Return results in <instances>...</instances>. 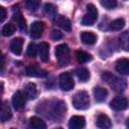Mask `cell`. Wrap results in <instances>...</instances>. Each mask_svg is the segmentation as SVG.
I'll list each match as a JSON object with an SVG mask.
<instances>
[{
	"mask_svg": "<svg viewBox=\"0 0 129 129\" xmlns=\"http://www.w3.org/2000/svg\"><path fill=\"white\" fill-rule=\"evenodd\" d=\"M102 79L116 92H123L126 89V81L124 79L116 77L110 72H104L102 74Z\"/></svg>",
	"mask_w": 129,
	"mask_h": 129,
	"instance_id": "cell-1",
	"label": "cell"
},
{
	"mask_svg": "<svg viewBox=\"0 0 129 129\" xmlns=\"http://www.w3.org/2000/svg\"><path fill=\"white\" fill-rule=\"evenodd\" d=\"M55 56L60 67H66L71 60V51L67 44L62 43L55 47Z\"/></svg>",
	"mask_w": 129,
	"mask_h": 129,
	"instance_id": "cell-2",
	"label": "cell"
},
{
	"mask_svg": "<svg viewBox=\"0 0 129 129\" xmlns=\"http://www.w3.org/2000/svg\"><path fill=\"white\" fill-rule=\"evenodd\" d=\"M73 106L78 110H85L90 106V98L87 92L80 91L73 98Z\"/></svg>",
	"mask_w": 129,
	"mask_h": 129,
	"instance_id": "cell-3",
	"label": "cell"
},
{
	"mask_svg": "<svg viewBox=\"0 0 129 129\" xmlns=\"http://www.w3.org/2000/svg\"><path fill=\"white\" fill-rule=\"evenodd\" d=\"M98 18V10L93 4H88L87 5V13L84 15L82 19V24L86 26H91L93 25Z\"/></svg>",
	"mask_w": 129,
	"mask_h": 129,
	"instance_id": "cell-4",
	"label": "cell"
},
{
	"mask_svg": "<svg viewBox=\"0 0 129 129\" xmlns=\"http://www.w3.org/2000/svg\"><path fill=\"white\" fill-rule=\"evenodd\" d=\"M75 81L70 72H64L59 76V87L62 91H70L74 88Z\"/></svg>",
	"mask_w": 129,
	"mask_h": 129,
	"instance_id": "cell-5",
	"label": "cell"
},
{
	"mask_svg": "<svg viewBox=\"0 0 129 129\" xmlns=\"http://www.w3.org/2000/svg\"><path fill=\"white\" fill-rule=\"evenodd\" d=\"M25 73L28 77H34V78H44L47 76L46 71L42 70L37 64H30L26 67Z\"/></svg>",
	"mask_w": 129,
	"mask_h": 129,
	"instance_id": "cell-6",
	"label": "cell"
},
{
	"mask_svg": "<svg viewBox=\"0 0 129 129\" xmlns=\"http://www.w3.org/2000/svg\"><path fill=\"white\" fill-rule=\"evenodd\" d=\"M110 106L112 109H114L116 111H123L128 108V101L125 97L117 96L111 101Z\"/></svg>",
	"mask_w": 129,
	"mask_h": 129,
	"instance_id": "cell-7",
	"label": "cell"
},
{
	"mask_svg": "<svg viewBox=\"0 0 129 129\" xmlns=\"http://www.w3.org/2000/svg\"><path fill=\"white\" fill-rule=\"evenodd\" d=\"M12 105L16 111L22 110L25 105V95H23L20 91H16L12 97Z\"/></svg>",
	"mask_w": 129,
	"mask_h": 129,
	"instance_id": "cell-8",
	"label": "cell"
},
{
	"mask_svg": "<svg viewBox=\"0 0 129 129\" xmlns=\"http://www.w3.org/2000/svg\"><path fill=\"white\" fill-rule=\"evenodd\" d=\"M44 30V24L41 21H34L31 24L30 29V37L33 39H37L42 35V32Z\"/></svg>",
	"mask_w": 129,
	"mask_h": 129,
	"instance_id": "cell-9",
	"label": "cell"
},
{
	"mask_svg": "<svg viewBox=\"0 0 129 129\" xmlns=\"http://www.w3.org/2000/svg\"><path fill=\"white\" fill-rule=\"evenodd\" d=\"M116 71L124 76L129 75V59L128 58H120L116 62Z\"/></svg>",
	"mask_w": 129,
	"mask_h": 129,
	"instance_id": "cell-10",
	"label": "cell"
},
{
	"mask_svg": "<svg viewBox=\"0 0 129 129\" xmlns=\"http://www.w3.org/2000/svg\"><path fill=\"white\" fill-rule=\"evenodd\" d=\"M86 126V120L83 116H73L70 119L69 127L71 129H81Z\"/></svg>",
	"mask_w": 129,
	"mask_h": 129,
	"instance_id": "cell-11",
	"label": "cell"
},
{
	"mask_svg": "<svg viewBox=\"0 0 129 129\" xmlns=\"http://www.w3.org/2000/svg\"><path fill=\"white\" fill-rule=\"evenodd\" d=\"M96 125H97V127H99V128L108 129V128H111L112 123H111L110 118H109L107 115H105V114H100V115L97 117Z\"/></svg>",
	"mask_w": 129,
	"mask_h": 129,
	"instance_id": "cell-12",
	"label": "cell"
},
{
	"mask_svg": "<svg viewBox=\"0 0 129 129\" xmlns=\"http://www.w3.org/2000/svg\"><path fill=\"white\" fill-rule=\"evenodd\" d=\"M81 39H82L83 43H85L87 45H93L97 41V36L95 33L91 32V31H83L81 33Z\"/></svg>",
	"mask_w": 129,
	"mask_h": 129,
	"instance_id": "cell-13",
	"label": "cell"
},
{
	"mask_svg": "<svg viewBox=\"0 0 129 129\" xmlns=\"http://www.w3.org/2000/svg\"><path fill=\"white\" fill-rule=\"evenodd\" d=\"M22 45H23V39L21 37H16L12 39L10 43V50L12 51V53L19 55L22 51Z\"/></svg>",
	"mask_w": 129,
	"mask_h": 129,
	"instance_id": "cell-14",
	"label": "cell"
},
{
	"mask_svg": "<svg viewBox=\"0 0 129 129\" xmlns=\"http://www.w3.org/2000/svg\"><path fill=\"white\" fill-rule=\"evenodd\" d=\"M39 57L42 61H47L49 58V45L47 42H40L38 45Z\"/></svg>",
	"mask_w": 129,
	"mask_h": 129,
	"instance_id": "cell-15",
	"label": "cell"
},
{
	"mask_svg": "<svg viewBox=\"0 0 129 129\" xmlns=\"http://www.w3.org/2000/svg\"><path fill=\"white\" fill-rule=\"evenodd\" d=\"M55 23L64 31H70L72 28V23H71L70 19L62 15H58L55 17Z\"/></svg>",
	"mask_w": 129,
	"mask_h": 129,
	"instance_id": "cell-16",
	"label": "cell"
},
{
	"mask_svg": "<svg viewBox=\"0 0 129 129\" xmlns=\"http://www.w3.org/2000/svg\"><path fill=\"white\" fill-rule=\"evenodd\" d=\"M93 94H94V97H95L96 101H98V102L105 101L107 96H108L107 90L103 87H95L94 90H93Z\"/></svg>",
	"mask_w": 129,
	"mask_h": 129,
	"instance_id": "cell-17",
	"label": "cell"
},
{
	"mask_svg": "<svg viewBox=\"0 0 129 129\" xmlns=\"http://www.w3.org/2000/svg\"><path fill=\"white\" fill-rule=\"evenodd\" d=\"M11 117H12V113H11L10 107L8 106V103H7V102H3V103H2V107H1L0 120H1L2 122H6V121H8Z\"/></svg>",
	"mask_w": 129,
	"mask_h": 129,
	"instance_id": "cell-18",
	"label": "cell"
},
{
	"mask_svg": "<svg viewBox=\"0 0 129 129\" xmlns=\"http://www.w3.org/2000/svg\"><path fill=\"white\" fill-rule=\"evenodd\" d=\"M24 95L25 97H27L28 99L32 100L35 99L36 95H37V90H36V86L33 83H28L25 88H24Z\"/></svg>",
	"mask_w": 129,
	"mask_h": 129,
	"instance_id": "cell-19",
	"label": "cell"
},
{
	"mask_svg": "<svg viewBox=\"0 0 129 129\" xmlns=\"http://www.w3.org/2000/svg\"><path fill=\"white\" fill-rule=\"evenodd\" d=\"M29 127L33 129H44L46 128L45 122L38 117H31L29 119Z\"/></svg>",
	"mask_w": 129,
	"mask_h": 129,
	"instance_id": "cell-20",
	"label": "cell"
},
{
	"mask_svg": "<svg viewBox=\"0 0 129 129\" xmlns=\"http://www.w3.org/2000/svg\"><path fill=\"white\" fill-rule=\"evenodd\" d=\"M76 57H77L78 61L81 62V63L88 62V61L92 60V58H93L91 54H89L88 52H86L84 50H78V51H76Z\"/></svg>",
	"mask_w": 129,
	"mask_h": 129,
	"instance_id": "cell-21",
	"label": "cell"
},
{
	"mask_svg": "<svg viewBox=\"0 0 129 129\" xmlns=\"http://www.w3.org/2000/svg\"><path fill=\"white\" fill-rule=\"evenodd\" d=\"M76 75L82 82H87L90 79V72L86 68H79L76 71Z\"/></svg>",
	"mask_w": 129,
	"mask_h": 129,
	"instance_id": "cell-22",
	"label": "cell"
},
{
	"mask_svg": "<svg viewBox=\"0 0 129 129\" xmlns=\"http://www.w3.org/2000/svg\"><path fill=\"white\" fill-rule=\"evenodd\" d=\"M13 20L17 22V24H18V26L21 30H25L26 22H25V19H24V17L22 16V14L20 12H16V13L14 12L13 13Z\"/></svg>",
	"mask_w": 129,
	"mask_h": 129,
	"instance_id": "cell-23",
	"label": "cell"
},
{
	"mask_svg": "<svg viewBox=\"0 0 129 129\" xmlns=\"http://www.w3.org/2000/svg\"><path fill=\"white\" fill-rule=\"evenodd\" d=\"M120 44L122 46V48L126 51H129V31H125L123 32L120 37Z\"/></svg>",
	"mask_w": 129,
	"mask_h": 129,
	"instance_id": "cell-24",
	"label": "cell"
},
{
	"mask_svg": "<svg viewBox=\"0 0 129 129\" xmlns=\"http://www.w3.org/2000/svg\"><path fill=\"white\" fill-rule=\"evenodd\" d=\"M125 26V21L123 18H117L110 23V29L112 30H121Z\"/></svg>",
	"mask_w": 129,
	"mask_h": 129,
	"instance_id": "cell-25",
	"label": "cell"
},
{
	"mask_svg": "<svg viewBox=\"0 0 129 129\" xmlns=\"http://www.w3.org/2000/svg\"><path fill=\"white\" fill-rule=\"evenodd\" d=\"M15 32V25L12 23H7L2 28V34L4 36H10Z\"/></svg>",
	"mask_w": 129,
	"mask_h": 129,
	"instance_id": "cell-26",
	"label": "cell"
},
{
	"mask_svg": "<svg viewBox=\"0 0 129 129\" xmlns=\"http://www.w3.org/2000/svg\"><path fill=\"white\" fill-rule=\"evenodd\" d=\"M25 5L30 11H35L40 5V0H25Z\"/></svg>",
	"mask_w": 129,
	"mask_h": 129,
	"instance_id": "cell-27",
	"label": "cell"
},
{
	"mask_svg": "<svg viewBox=\"0 0 129 129\" xmlns=\"http://www.w3.org/2000/svg\"><path fill=\"white\" fill-rule=\"evenodd\" d=\"M44 12L48 15V16H55L56 14V7L51 4V3H46L44 5Z\"/></svg>",
	"mask_w": 129,
	"mask_h": 129,
	"instance_id": "cell-28",
	"label": "cell"
},
{
	"mask_svg": "<svg viewBox=\"0 0 129 129\" xmlns=\"http://www.w3.org/2000/svg\"><path fill=\"white\" fill-rule=\"evenodd\" d=\"M37 51H38V46H37L35 43H32V42H31V43L28 44V46H27V50H26V53H27L28 56H30V57H34V56L36 55Z\"/></svg>",
	"mask_w": 129,
	"mask_h": 129,
	"instance_id": "cell-29",
	"label": "cell"
},
{
	"mask_svg": "<svg viewBox=\"0 0 129 129\" xmlns=\"http://www.w3.org/2000/svg\"><path fill=\"white\" fill-rule=\"evenodd\" d=\"M101 5L106 9H113L117 6L116 0H101Z\"/></svg>",
	"mask_w": 129,
	"mask_h": 129,
	"instance_id": "cell-30",
	"label": "cell"
},
{
	"mask_svg": "<svg viewBox=\"0 0 129 129\" xmlns=\"http://www.w3.org/2000/svg\"><path fill=\"white\" fill-rule=\"evenodd\" d=\"M50 35H51V38L54 39V40H58V39H60V38L62 37V33H61L60 31L56 30V29H52Z\"/></svg>",
	"mask_w": 129,
	"mask_h": 129,
	"instance_id": "cell-31",
	"label": "cell"
},
{
	"mask_svg": "<svg viewBox=\"0 0 129 129\" xmlns=\"http://www.w3.org/2000/svg\"><path fill=\"white\" fill-rule=\"evenodd\" d=\"M0 12H1V18H0V21L1 22H4V20H5V18H6V16H7V13H6V10H5V8L3 7V6H1L0 7Z\"/></svg>",
	"mask_w": 129,
	"mask_h": 129,
	"instance_id": "cell-32",
	"label": "cell"
},
{
	"mask_svg": "<svg viewBox=\"0 0 129 129\" xmlns=\"http://www.w3.org/2000/svg\"><path fill=\"white\" fill-rule=\"evenodd\" d=\"M3 71H4V56L2 55L1 56V72L3 73Z\"/></svg>",
	"mask_w": 129,
	"mask_h": 129,
	"instance_id": "cell-33",
	"label": "cell"
}]
</instances>
